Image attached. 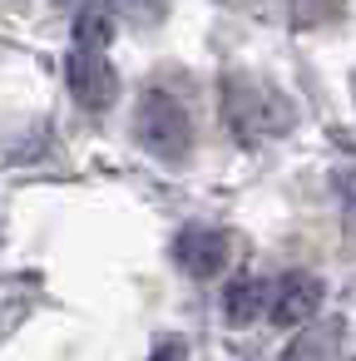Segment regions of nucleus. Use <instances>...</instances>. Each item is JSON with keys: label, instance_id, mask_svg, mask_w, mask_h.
I'll list each match as a JSON object with an SVG mask.
<instances>
[{"label": "nucleus", "instance_id": "1", "mask_svg": "<svg viewBox=\"0 0 356 361\" xmlns=\"http://www.w3.org/2000/svg\"><path fill=\"white\" fill-rule=\"evenodd\" d=\"M134 139L164 159V164H183L188 149H193V124H188V109L164 94V90H144L139 109H134Z\"/></svg>", "mask_w": 356, "mask_h": 361}, {"label": "nucleus", "instance_id": "2", "mask_svg": "<svg viewBox=\"0 0 356 361\" xmlns=\"http://www.w3.org/2000/svg\"><path fill=\"white\" fill-rule=\"evenodd\" d=\"M65 85H70V94H75L85 109H109L114 94H119V80H114L109 55H104V50H85V45L70 50V60H65Z\"/></svg>", "mask_w": 356, "mask_h": 361}, {"label": "nucleus", "instance_id": "3", "mask_svg": "<svg viewBox=\"0 0 356 361\" xmlns=\"http://www.w3.org/2000/svg\"><path fill=\"white\" fill-rule=\"evenodd\" d=\"M321 302H326L321 277H312V272H287V277L272 287L267 317H272L277 326H302V322H312V317L321 312Z\"/></svg>", "mask_w": 356, "mask_h": 361}, {"label": "nucleus", "instance_id": "4", "mask_svg": "<svg viewBox=\"0 0 356 361\" xmlns=\"http://www.w3.org/2000/svg\"><path fill=\"white\" fill-rule=\"evenodd\" d=\"M173 262L188 277H218L228 267V233L223 228H203V223L183 228L173 238Z\"/></svg>", "mask_w": 356, "mask_h": 361}, {"label": "nucleus", "instance_id": "5", "mask_svg": "<svg viewBox=\"0 0 356 361\" xmlns=\"http://www.w3.org/2000/svg\"><path fill=\"white\" fill-rule=\"evenodd\" d=\"M267 302H272V287L262 282V277H233L228 282V292H223V322L228 326H252L262 312H267Z\"/></svg>", "mask_w": 356, "mask_h": 361}, {"label": "nucleus", "instance_id": "6", "mask_svg": "<svg viewBox=\"0 0 356 361\" xmlns=\"http://www.w3.org/2000/svg\"><path fill=\"white\" fill-rule=\"evenodd\" d=\"M336 331H341L336 322H331L326 331H307V336H302V341H297V346H292V351H287L282 361H326V351H331Z\"/></svg>", "mask_w": 356, "mask_h": 361}, {"label": "nucleus", "instance_id": "7", "mask_svg": "<svg viewBox=\"0 0 356 361\" xmlns=\"http://www.w3.org/2000/svg\"><path fill=\"white\" fill-rule=\"evenodd\" d=\"M292 16H297V25H321V20L341 16V0H292Z\"/></svg>", "mask_w": 356, "mask_h": 361}, {"label": "nucleus", "instance_id": "8", "mask_svg": "<svg viewBox=\"0 0 356 361\" xmlns=\"http://www.w3.org/2000/svg\"><path fill=\"white\" fill-rule=\"evenodd\" d=\"M75 35H80L85 50H104V40H109V20H104V16H85Z\"/></svg>", "mask_w": 356, "mask_h": 361}, {"label": "nucleus", "instance_id": "9", "mask_svg": "<svg viewBox=\"0 0 356 361\" xmlns=\"http://www.w3.org/2000/svg\"><path fill=\"white\" fill-rule=\"evenodd\" d=\"M114 6H119L134 25H149V20H159V16H164V0H114Z\"/></svg>", "mask_w": 356, "mask_h": 361}, {"label": "nucleus", "instance_id": "10", "mask_svg": "<svg viewBox=\"0 0 356 361\" xmlns=\"http://www.w3.org/2000/svg\"><path fill=\"white\" fill-rule=\"evenodd\" d=\"M149 361H188V341H183V336H164V341L149 351Z\"/></svg>", "mask_w": 356, "mask_h": 361}, {"label": "nucleus", "instance_id": "11", "mask_svg": "<svg viewBox=\"0 0 356 361\" xmlns=\"http://www.w3.org/2000/svg\"><path fill=\"white\" fill-rule=\"evenodd\" d=\"M341 188H346V203L356 208V173H341Z\"/></svg>", "mask_w": 356, "mask_h": 361}]
</instances>
